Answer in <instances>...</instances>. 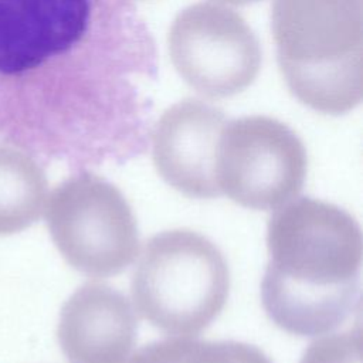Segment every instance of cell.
I'll return each instance as SVG.
<instances>
[{
	"label": "cell",
	"instance_id": "obj_4",
	"mask_svg": "<svg viewBox=\"0 0 363 363\" xmlns=\"http://www.w3.org/2000/svg\"><path fill=\"white\" fill-rule=\"evenodd\" d=\"M130 292L152 326L167 335L196 336L225 306L228 264L211 240L193 230L162 231L146 241Z\"/></svg>",
	"mask_w": 363,
	"mask_h": 363
},
{
	"label": "cell",
	"instance_id": "obj_2",
	"mask_svg": "<svg viewBox=\"0 0 363 363\" xmlns=\"http://www.w3.org/2000/svg\"><path fill=\"white\" fill-rule=\"evenodd\" d=\"M267 247L261 303L275 326L322 336L359 312L362 228L345 208L309 196L292 199L271 214Z\"/></svg>",
	"mask_w": 363,
	"mask_h": 363
},
{
	"label": "cell",
	"instance_id": "obj_3",
	"mask_svg": "<svg viewBox=\"0 0 363 363\" xmlns=\"http://www.w3.org/2000/svg\"><path fill=\"white\" fill-rule=\"evenodd\" d=\"M271 30L299 102L333 116L362 102V0H274Z\"/></svg>",
	"mask_w": 363,
	"mask_h": 363
},
{
	"label": "cell",
	"instance_id": "obj_1",
	"mask_svg": "<svg viewBox=\"0 0 363 363\" xmlns=\"http://www.w3.org/2000/svg\"><path fill=\"white\" fill-rule=\"evenodd\" d=\"M152 45L128 0H0V136L77 166L138 155Z\"/></svg>",
	"mask_w": 363,
	"mask_h": 363
},
{
	"label": "cell",
	"instance_id": "obj_10",
	"mask_svg": "<svg viewBox=\"0 0 363 363\" xmlns=\"http://www.w3.org/2000/svg\"><path fill=\"white\" fill-rule=\"evenodd\" d=\"M48 193L44 169L27 153L0 145V235L17 234L43 214Z\"/></svg>",
	"mask_w": 363,
	"mask_h": 363
},
{
	"label": "cell",
	"instance_id": "obj_11",
	"mask_svg": "<svg viewBox=\"0 0 363 363\" xmlns=\"http://www.w3.org/2000/svg\"><path fill=\"white\" fill-rule=\"evenodd\" d=\"M128 363H272L257 346L238 340L167 337L142 346Z\"/></svg>",
	"mask_w": 363,
	"mask_h": 363
},
{
	"label": "cell",
	"instance_id": "obj_6",
	"mask_svg": "<svg viewBox=\"0 0 363 363\" xmlns=\"http://www.w3.org/2000/svg\"><path fill=\"white\" fill-rule=\"evenodd\" d=\"M308 155L284 122L264 115L227 121L218 140L216 183L221 196L251 210H274L305 183Z\"/></svg>",
	"mask_w": 363,
	"mask_h": 363
},
{
	"label": "cell",
	"instance_id": "obj_8",
	"mask_svg": "<svg viewBox=\"0 0 363 363\" xmlns=\"http://www.w3.org/2000/svg\"><path fill=\"white\" fill-rule=\"evenodd\" d=\"M225 113L187 98L167 108L152 129V159L159 176L190 199L221 196L216 159Z\"/></svg>",
	"mask_w": 363,
	"mask_h": 363
},
{
	"label": "cell",
	"instance_id": "obj_7",
	"mask_svg": "<svg viewBox=\"0 0 363 363\" xmlns=\"http://www.w3.org/2000/svg\"><path fill=\"white\" fill-rule=\"evenodd\" d=\"M167 47L184 82L211 99L242 92L257 78L262 61L259 41L248 23L216 1L183 9L170 26Z\"/></svg>",
	"mask_w": 363,
	"mask_h": 363
},
{
	"label": "cell",
	"instance_id": "obj_5",
	"mask_svg": "<svg viewBox=\"0 0 363 363\" xmlns=\"http://www.w3.org/2000/svg\"><path fill=\"white\" fill-rule=\"evenodd\" d=\"M45 223L67 264L86 277L118 275L139 252V228L129 201L115 184L91 172L55 186Z\"/></svg>",
	"mask_w": 363,
	"mask_h": 363
},
{
	"label": "cell",
	"instance_id": "obj_9",
	"mask_svg": "<svg viewBox=\"0 0 363 363\" xmlns=\"http://www.w3.org/2000/svg\"><path fill=\"white\" fill-rule=\"evenodd\" d=\"M138 316L125 294L86 282L60 311L57 339L68 363H125L138 339Z\"/></svg>",
	"mask_w": 363,
	"mask_h": 363
},
{
	"label": "cell",
	"instance_id": "obj_12",
	"mask_svg": "<svg viewBox=\"0 0 363 363\" xmlns=\"http://www.w3.org/2000/svg\"><path fill=\"white\" fill-rule=\"evenodd\" d=\"M299 363H362L359 328L316 339L305 349Z\"/></svg>",
	"mask_w": 363,
	"mask_h": 363
},
{
	"label": "cell",
	"instance_id": "obj_13",
	"mask_svg": "<svg viewBox=\"0 0 363 363\" xmlns=\"http://www.w3.org/2000/svg\"><path fill=\"white\" fill-rule=\"evenodd\" d=\"M214 1L220 4H230V6H247V4L257 3L259 0H214Z\"/></svg>",
	"mask_w": 363,
	"mask_h": 363
}]
</instances>
